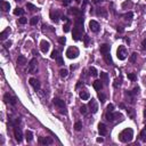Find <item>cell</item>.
<instances>
[{
	"label": "cell",
	"mask_w": 146,
	"mask_h": 146,
	"mask_svg": "<svg viewBox=\"0 0 146 146\" xmlns=\"http://www.w3.org/2000/svg\"><path fill=\"white\" fill-rule=\"evenodd\" d=\"M132 137H134V130H132L131 128H127L119 134V139H120V142H122V143L131 142Z\"/></svg>",
	"instance_id": "obj_1"
},
{
	"label": "cell",
	"mask_w": 146,
	"mask_h": 146,
	"mask_svg": "<svg viewBox=\"0 0 146 146\" xmlns=\"http://www.w3.org/2000/svg\"><path fill=\"white\" fill-rule=\"evenodd\" d=\"M105 118H106V120H108V121L113 122V121H115V120H121L122 114L119 113V112H107L106 115H105Z\"/></svg>",
	"instance_id": "obj_2"
},
{
	"label": "cell",
	"mask_w": 146,
	"mask_h": 146,
	"mask_svg": "<svg viewBox=\"0 0 146 146\" xmlns=\"http://www.w3.org/2000/svg\"><path fill=\"white\" fill-rule=\"evenodd\" d=\"M66 56L67 58L72 59V58H77L79 56V49L77 47H69L67 50H66Z\"/></svg>",
	"instance_id": "obj_3"
},
{
	"label": "cell",
	"mask_w": 146,
	"mask_h": 146,
	"mask_svg": "<svg viewBox=\"0 0 146 146\" xmlns=\"http://www.w3.org/2000/svg\"><path fill=\"white\" fill-rule=\"evenodd\" d=\"M127 49H125V46H119L118 50H116V56H118V58L120 61H125L127 58Z\"/></svg>",
	"instance_id": "obj_4"
},
{
	"label": "cell",
	"mask_w": 146,
	"mask_h": 146,
	"mask_svg": "<svg viewBox=\"0 0 146 146\" xmlns=\"http://www.w3.org/2000/svg\"><path fill=\"white\" fill-rule=\"evenodd\" d=\"M54 104H55V106H57V107L61 110V113H64V114H65L66 113L65 102L62 101V99H59V98H55V99H54Z\"/></svg>",
	"instance_id": "obj_5"
},
{
	"label": "cell",
	"mask_w": 146,
	"mask_h": 146,
	"mask_svg": "<svg viewBox=\"0 0 146 146\" xmlns=\"http://www.w3.org/2000/svg\"><path fill=\"white\" fill-rule=\"evenodd\" d=\"M88 106H89V108H90L91 113H96V112L98 111V104H97V102L95 101L94 98H91V101H89Z\"/></svg>",
	"instance_id": "obj_6"
},
{
	"label": "cell",
	"mask_w": 146,
	"mask_h": 146,
	"mask_svg": "<svg viewBox=\"0 0 146 146\" xmlns=\"http://www.w3.org/2000/svg\"><path fill=\"white\" fill-rule=\"evenodd\" d=\"M49 48H50V43L47 40H41V42H40V49H41V52L46 54L49 50Z\"/></svg>",
	"instance_id": "obj_7"
},
{
	"label": "cell",
	"mask_w": 146,
	"mask_h": 146,
	"mask_svg": "<svg viewBox=\"0 0 146 146\" xmlns=\"http://www.w3.org/2000/svg\"><path fill=\"white\" fill-rule=\"evenodd\" d=\"M35 66H37V58H32L31 61H30V63H29V72L30 73L37 72Z\"/></svg>",
	"instance_id": "obj_8"
},
{
	"label": "cell",
	"mask_w": 146,
	"mask_h": 146,
	"mask_svg": "<svg viewBox=\"0 0 146 146\" xmlns=\"http://www.w3.org/2000/svg\"><path fill=\"white\" fill-rule=\"evenodd\" d=\"M89 28H90V30L93 32H95V33H97V32L99 31V24H98L96 21H94V20H91V21L89 22Z\"/></svg>",
	"instance_id": "obj_9"
},
{
	"label": "cell",
	"mask_w": 146,
	"mask_h": 146,
	"mask_svg": "<svg viewBox=\"0 0 146 146\" xmlns=\"http://www.w3.org/2000/svg\"><path fill=\"white\" fill-rule=\"evenodd\" d=\"M4 99H5V102H6V103H10L11 105H15V104H16V102H17V98L15 97V96H10L9 94L5 95Z\"/></svg>",
	"instance_id": "obj_10"
},
{
	"label": "cell",
	"mask_w": 146,
	"mask_h": 146,
	"mask_svg": "<svg viewBox=\"0 0 146 146\" xmlns=\"http://www.w3.org/2000/svg\"><path fill=\"white\" fill-rule=\"evenodd\" d=\"M29 83L31 84L33 88H34L35 91H38L39 89H40V82H39L37 79H34V78H30V80H29Z\"/></svg>",
	"instance_id": "obj_11"
},
{
	"label": "cell",
	"mask_w": 146,
	"mask_h": 146,
	"mask_svg": "<svg viewBox=\"0 0 146 146\" xmlns=\"http://www.w3.org/2000/svg\"><path fill=\"white\" fill-rule=\"evenodd\" d=\"M39 143L42 144V145H50V144L54 143V140L50 137H40L39 138Z\"/></svg>",
	"instance_id": "obj_12"
},
{
	"label": "cell",
	"mask_w": 146,
	"mask_h": 146,
	"mask_svg": "<svg viewBox=\"0 0 146 146\" xmlns=\"http://www.w3.org/2000/svg\"><path fill=\"white\" fill-rule=\"evenodd\" d=\"M14 136H15V139H16L18 143L22 142V137H23V135H22L21 129L17 128V127H15L14 128Z\"/></svg>",
	"instance_id": "obj_13"
},
{
	"label": "cell",
	"mask_w": 146,
	"mask_h": 146,
	"mask_svg": "<svg viewBox=\"0 0 146 146\" xmlns=\"http://www.w3.org/2000/svg\"><path fill=\"white\" fill-rule=\"evenodd\" d=\"M98 132L101 136H105L107 134V127L104 125V123H99L98 125Z\"/></svg>",
	"instance_id": "obj_14"
},
{
	"label": "cell",
	"mask_w": 146,
	"mask_h": 146,
	"mask_svg": "<svg viewBox=\"0 0 146 146\" xmlns=\"http://www.w3.org/2000/svg\"><path fill=\"white\" fill-rule=\"evenodd\" d=\"M79 95H80V98L82 101H88L90 98V95H89V93L87 90H81Z\"/></svg>",
	"instance_id": "obj_15"
},
{
	"label": "cell",
	"mask_w": 146,
	"mask_h": 146,
	"mask_svg": "<svg viewBox=\"0 0 146 146\" xmlns=\"http://www.w3.org/2000/svg\"><path fill=\"white\" fill-rule=\"evenodd\" d=\"M99 50H101V52L103 54V55L107 54V52H110V45H107V43L102 45L101 47H99Z\"/></svg>",
	"instance_id": "obj_16"
},
{
	"label": "cell",
	"mask_w": 146,
	"mask_h": 146,
	"mask_svg": "<svg viewBox=\"0 0 146 146\" xmlns=\"http://www.w3.org/2000/svg\"><path fill=\"white\" fill-rule=\"evenodd\" d=\"M93 87L96 89V90H102V88H103V81L102 80H96L94 81V83H93Z\"/></svg>",
	"instance_id": "obj_17"
},
{
	"label": "cell",
	"mask_w": 146,
	"mask_h": 146,
	"mask_svg": "<svg viewBox=\"0 0 146 146\" xmlns=\"http://www.w3.org/2000/svg\"><path fill=\"white\" fill-rule=\"evenodd\" d=\"M101 80L104 82L105 84L110 83V80H108V74L106 72H101Z\"/></svg>",
	"instance_id": "obj_18"
},
{
	"label": "cell",
	"mask_w": 146,
	"mask_h": 146,
	"mask_svg": "<svg viewBox=\"0 0 146 146\" xmlns=\"http://www.w3.org/2000/svg\"><path fill=\"white\" fill-rule=\"evenodd\" d=\"M70 14L72 15H75V16H80V15H83V13L80 10V9H78V8H71L69 10Z\"/></svg>",
	"instance_id": "obj_19"
},
{
	"label": "cell",
	"mask_w": 146,
	"mask_h": 146,
	"mask_svg": "<svg viewBox=\"0 0 146 146\" xmlns=\"http://www.w3.org/2000/svg\"><path fill=\"white\" fill-rule=\"evenodd\" d=\"M28 63V59L25 58L23 55H21V56H18V58H17V64L18 65H21V66H23V65H25Z\"/></svg>",
	"instance_id": "obj_20"
},
{
	"label": "cell",
	"mask_w": 146,
	"mask_h": 146,
	"mask_svg": "<svg viewBox=\"0 0 146 146\" xmlns=\"http://www.w3.org/2000/svg\"><path fill=\"white\" fill-rule=\"evenodd\" d=\"M1 7H2V10L4 11H8L9 8H10V5L7 1H1Z\"/></svg>",
	"instance_id": "obj_21"
},
{
	"label": "cell",
	"mask_w": 146,
	"mask_h": 146,
	"mask_svg": "<svg viewBox=\"0 0 146 146\" xmlns=\"http://www.w3.org/2000/svg\"><path fill=\"white\" fill-rule=\"evenodd\" d=\"M104 59H105V62L107 63L108 65H111V64H113V61H112V57H111V55H110V52H107V54H105V55H104Z\"/></svg>",
	"instance_id": "obj_22"
},
{
	"label": "cell",
	"mask_w": 146,
	"mask_h": 146,
	"mask_svg": "<svg viewBox=\"0 0 146 146\" xmlns=\"http://www.w3.org/2000/svg\"><path fill=\"white\" fill-rule=\"evenodd\" d=\"M9 32H10V29H7V30H5L4 32H1V33H0V39H1V40H5V39L7 38V35Z\"/></svg>",
	"instance_id": "obj_23"
},
{
	"label": "cell",
	"mask_w": 146,
	"mask_h": 146,
	"mask_svg": "<svg viewBox=\"0 0 146 146\" xmlns=\"http://www.w3.org/2000/svg\"><path fill=\"white\" fill-rule=\"evenodd\" d=\"M25 138H26V140H28V142H31L32 139H33V134H32V131L28 130V131L25 132Z\"/></svg>",
	"instance_id": "obj_24"
},
{
	"label": "cell",
	"mask_w": 146,
	"mask_h": 146,
	"mask_svg": "<svg viewBox=\"0 0 146 146\" xmlns=\"http://www.w3.org/2000/svg\"><path fill=\"white\" fill-rule=\"evenodd\" d=\"M58 15H59L58 11H55V14H54V11H50V17H52V21H55V22L58 21Z\"/></svg>",
	"instance_id": "obj_25"
},
{
	"label": "cell",
	"mask_w": 146,
	"mask_h": 146,
	"mask_svg": "<svg viewBox=\"0 0 146 146\" xmlns=\"http://www.w3.org/2000/svg\"><path fill=\"white\" fill-rule=\"evenodd\" d=\"M39 22V16H33V17L30 20V24L31 25H37Z\"/></svg>",
	"instance_id": "obj_26"
},
{
	"label": "cell",
	"mask_w": 146,
	"mask_h": 146,
	"mask_svg": "<svg viewBox=\"0 0 146 146\" xmlns=\"http://www.w3.org/2000/svg\"><path fill=\"white\" fill-rule=\"evenodd\" d=\"M24 14V10L22 9V8H15L14 9V15H16V16H18V15H23Z\"/></svg>",
	"instance_id": "obj_27"
},
{
	"label": "cell",
	"mask_w": 146,
	"mask_h": 146,
	"mask_svg": "<svg viewBox=\"0 0 146 146\" xmlns=\"http://www.w3.org/2000/svg\"><path fill=\"white\" fill-rule=\"evenodd\" d=\"M63 30H64V32H70V30H71V21H70V20L67 21V23L64 25Z\"/></svg>",
	"instance_id": "obj_28"
},
{
	"label": "cell",
	"mask_w": 146,
	"mask_h": 146,
	"mask_svg": "<svg viewBox=\"0 0 146 146\" xmlns=\"http://www.w3.org/2000/svg\"><path fill=\"white\" fill-rule=\"evenodd\" d=\"M67 73H69V71H67L66 69H62L61 71H59V75H61L62 78H66L67 77Z\"/></svg>",
	"instance_id": "obj_29"
},
{
	"label": "cell",
	"mask_w": 146,
	"mask_h": 146,
	"mask_svg": "<svg viewBox=\"0 0 146 146\" xmlns=\"http://www.w3.org/2000/svg\"><path fill=\"white\" fill-rule=\"evenodd\" d=\"M89 72H90V75H93V77H95V78L98 75L97 70L95 69V67H90V69H89Z\"/></svg>",
	"instance_id": "obj_30"
},
{
	"label": "cell",
	"mask_w": 146,
	"mask_h": 146,
	"mask_svg": "<svg viewBox=\"0 0 146 146\" xmlns=\"http://www.w3.org/2000/svg\"><path fill=\"white\" fill-rule=\"evenodd\" d=\"M136 58H137V52H132L131 56H130V58H129V62L134 64V63L136 62Z\"/></svg>",
	"instance_id": "obj_31"
},
{
	"label": "cell",
	"mask_w": 146,
	"mask_h": 146,
	"mask_svg": "<svg viewBox=\"0 0 146 146\" xmlns=\"http://www.w3.org/2000/svg\"><path fill=\"white\" fill-rule=\"evenodd\" d=\"M81 128H82V123H81L80 121H78L75 122V125H74V129L77 130V131H80Z\"/></svg>",
	"instance_id": "obj_32"
},
{
	"label": "cell",
	"mask_w": 146,
	"mask_h": 146,
	"mask_svg": "<svg viewBox=\"0 0 146 146\" xmlns=\"http://www.w3.org/2000/svg\"><path fill=\"white\" fill-rule=\"evenodd\" d=\"M128 79L131 81H136L137 80V77H136L135 73H128Z\"/></svg>",
	"instance_id": "obj_33"
},
{
	"label": "cell",
	"mask_w": 146,
	"mask_h": 146,
	"mask_svg": "<svg viewBox=\"0 0 146 146\" xmlns=\"http://www.w3.org/2000/svg\"><path fill=\"white\" fill-rule=\"evenodd\" d=\"M97 14L98 15H102V16H106V10H105L104 8H98Z\"/></svg>",
	"instance_id": "obj_34"
},
{
	"label": "cell",
	"mask_w": 146,
	"mask_h": 146,
	"mask_svg": "<svg viewBox=\"0 0 146 146\" xmlns=\"http://www.w3.org/2000/svg\"><path fill=\"white\" fill-rule=\"evenodd\" d=\"M132 6V2L131 1H125L122 4V8H127V7H131Z\"/></svg>",
	"instance_id": "obj_35"
},
{
	"label": "cell",
	"mask_w": 146,
	"mask_h": 146,
	"mask_svg": "<svg viewBox=\"0 0 146 146\" xmlns=\"http://www.w3.org/2000/svg\"><path fill=\"white\" fill-rule=\"evenodd\" d=\"M26 8H29V9H30V10H35V9H38V8L35 7L34 5L30 4V2H28V4H26Z\"/></svg>",
	"instance_id": "obj_36"
},
{
	"label": "cell",
	"mask_w": 146,
	"mask_h": 146,
	"mask_svg": "<svg viewBox=\"0 0 146 146\" xmlns=\"http://www.w3.org/2000/svg\"><path fill=\"white\" fill-rule=\"evenodd\" d=\"M57 57H58V52H57V50H54V52H52V55H50V58L55 59V58H57Z\"/></svg>",
	"instance_id": "obj_37"
},
{
	"label": "cell",
	"mask_w": 146,
	"mask_h": 146,
	"mask_svg": "<svg viewBox=\"0 0 146 146\" xmlns=\"http://www.w3.org/2000/svg\"><path fill=\"white\" fill-rule=\"evenodd\" d=\"M56 61H57V64H58V65H63V64H64V61H63L62 56H59V55H58V57L56 58Z\"/></svg>",
	"instance_id": "obj_38"
},
{
	"label": "cell",
	"mask_w": 146,
	"mask_h": 146,
	"mask_svg": "<svg viewBox=\"0 0 146 146\" xmlns=\"http://www.w3.org/2000/svg\"><path fill=\"white\" fill-rule=\"evenodd\" d=\"M18 23H20V24H26V23H28V18L21 17L20 20H18Z\"/></svg>",
	"instance_id": "obj_39"
},
{
	"label": "cell",
	"mask_w": 146,
	"mask_h": 146,
	"mask_svg": "<svg viewBox=\"0 0 146 146\" xmlns=\"http://www.w3.org/2000/svg\"><path fill=\"white\" fill-rule=\"evenodd\" d=\"M98 98L101 99L102 103H104V102H105V95H104V94H102V93H98Z\"/></svg>",
	"instance_id": "obj_40"
},
{
	"label": "cell",
	"mask_w": 146,
	"mask_h": 146,
	"mask_svg": "<svg viewBox=\"0 0 146 146\" xmlns=\"http://www.w3.org/2000/svg\"><path fill=\"white\" fill-rule=\"evenodd\" d=\"M134 16V14H132L131 11H129L128 14H125V15H123V17L125 18H127V20H131V17Z\"/></svg>",
	"instance_id": "obj_41"
},
{
	"label": "cell",
	"mask_w": 146,
	"mask_h": 146,
	"mask_svg": "<svg viewBox=\"0 0 146 146\" xmlns=\"http://www.w3.org/2000/svg\"><path fill=\"white\" fill-rule=\"evenodd\" d=\"M58 42L61 43V45H65V42H66V38H65V37H61V38L58 39Z\"/></svg>",
	"instance_id": "obj_42"
},
{
	"label": "cell",
	"mask_w": 146,
	"mask_h": 146,
	"mask_svg": "<svg viewBox=\"0 0 146 146\" xmlns=\"http://www.w3.org/2000/svg\"><path fill=\"white\" fill-rule=\"evenodd\" d=\"M106 108H107V112H113V111H114V105H113V104H108Z\"/></svg>",
	"instance_id": "obj_43"
},
{
	"label": "cell",
	"mask_w": 146,
	"mask_h": 146,
	"mask_svg": "<svg viewBox=\"0 0 146 146\" xmlns=\"http://www.w3.org/2000/svg\"><path fill=\"white\" fill-rule=\"evenodd\" d=\"M139 137H140L142 140H146V131H142V132H140V136H139Z\"/></svg>",
	"instance_id": "obj_44"
},
{
	"label": "cell",
	"mask_w": 146,
	"mask_h": 146,
	"mask_svg": "<svg viewBox=\"0 0 146 146\" xmlns=\"http://www.w3.org/2000/svg\"><path fill=\"white\" fill-rule=\"evenodd\" d=\"M83 39H84V45H86V47H87V46H88V43H89V37H88L87 34H84Z\"/></svg>",
	"instance_id": "obj_45"
},
{
	"label": "cell",
	"mask_w": 146,
	"mask_h": 146,
	"mask_svg": "<svg viewBox=\"0 0 146 146\" xmlns=\"http://www.w3.org/2000/svg\"><path fill=\"white\" fill-rule=\"evenodd\" d=\"M80 112L81 113H82V114H86V113H87V106H82V107L80 108Z\"/></svg>",
	"instance_id": "obj_46"
},
{
	"label": "cell",
	"mask_w": 146,
	"mask_h": 146,
	"mask_svg": "<svg viewBox=\"0 0 146 146\" xmlns=\"http://www.w3.org/2000/svg\"><path fill=\"white\" fill-rule=\"evenodd\" d=\"M127 112H128V114L130 115V118H134V111H132L131 108H127Z\"/></svg>",
	"instance_id": "obj_47"
},
{
	"label": "cell",
	"mask_w": 146,
	"mask_h": 146,
	"mask_svg": "<svg viewBox=\"0 0 146 146\" xmlns=\"http://www.w3.org/2000/svg\"><path fill=\"white\" fill-rule=\"evenodd\" d=\"M138 93H139V88H138V87L134 88V90H132V94H134V95H135V96H136V95L138 94Z\"/></svg>",
	"instance_id": "obj_48"
},
{
	"label": "cell",
	"mask_w": 146,
	"mask_h": 146,
	"mask_svg": "<svg viewBox=\"0 0 146 146\" xmlns=\"http://www.w3.org/2000/svg\"><path fill=\"white\" fill-rule=\"evenodd\" d=\"M10 46H11V41H7L5 43V47H6V48H9Z\"/></svg>",
	"instance_id": "obj_49"
},
{
	"label": "cell",
	"mask_w": 146,
	"mask_h": 146,
	"mask_svg": "<svg viewBox=\"0 0 146 146\" xmlns=\"http://www.w3.org/2000/svg\"><path fill=\"white\" fill-rule=\"evenodd\" d=\"M142 45H143V49H146V39H144V40H143Z\"/></svg>",
	"instance_id": "obj_50"
},
{
	"label": "cell",
	"mask_w": 146,
	"mask_h": 146,
	"mask_svg": "<svg viewBox=\"0 0 146 146\" xmlns=\"http://www.w3.org/2000/svg\"><path fill=\"white\" fill-rule=\"evenodd\" d=\"M103 142H104L103 138H97V143H103Z\"/></svg>",
	"instance_id": "obj_51"
},
{
	"label": "cell",
	"mask_w": 146,
	"mask_h": 146,
	"mask_svg": "<svg viewBox=\"0 0 146 146\" xmlns=\"http://www.w3.org/2000/svg\"><path fill=\"white\" fill-rule=\"evenodd\" d=\"M102 1H103V0H94L95 4H98V2H102Z\"/></svg>",
	"instance_id": "obj_52"
},
{
	"label": "cell",
	"mask_w": 146,
	"mask_h": 146,
	"mask_svg": "<svg viewBox=\"0 0 146 146\" xmlns=\"http://www.w3.org/2000/svg\"><path fill=\"white\" fill-rule=\"evenodd\" d=\"M118 31H119V32H123V29L119 26V28H118Z\"/></svg>",
	"instance_id": "obj_53"
},
{
	"label": "cell",
	"mask_w": 146,
	"mask_h": 146,
	"mask_svg": "<svg viewBox=\"0 0 146 146\" xmlns=\"http://www.w3.org/2000/svg\"><path fill=\"white\" fill-rule=\"evenodd\" d=\"M69 2H70V0H65V1H64V5H69Z\"/></svg>",
	"instance_id": "obj_54"
},
{
	"label": "cell",
	"mask_w": 146,
	"mask_h": 146,
	"mask_svg": "<svg viewBox=\"0 0 146 146\" xmlns=\"http://www.w3.org/2000/svg\"><path fill=\"white\" fill-rule=\"evenodd\" d=\"M144 115H145V118H146V108H145V111H144Z\"/></svg>",
	"instance_id": "obj_55"
},
{
	"label": "cell",
	"mask_w": 146,
	"mask_h": 146,
	"mask_svg": "<svg viewBox=\"0 0 146 146\" xmlns=\"http://www.w3.org/2000/svg\"><path fill=\"white\" fill-rule=\"evenodd\" d=\"M75 1H77V2H79V1H80V0H75Z\"/></svg>",
	"instance_id": "obj_56"
},
{
	"label": "cell",
	"mask_w": 146,
	"mask_h": 146,
	"mask_svg": "<svg viewBox=\"0 0 146 146\" xmlns=\"http://www.w3.org/2000/svg\"><path fill=\"white\" fill-rule=\"evenodd\" d=\"M145 131H146V125H145Z\"/></svg>",
	"instance_id": "obj_57"
}]
</instances>
